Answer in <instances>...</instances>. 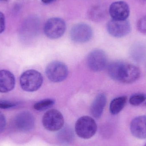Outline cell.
<instances>
[{
    "label": "cell",
    "instance_id": "obj_1",
    "mask_svg": "<svg viewBox=\"0 0 146 146\" xmlns=\"http://www.w3.org/2000/svg\"><path fill=\"white\" fill-rule=\"evenodd\" d=\"M108 73L114 80L129 84L136 81L140 77V70L136 66L120 61L111 62L108 66Z\"/></svg>",
    "mask_w": 146,
    "mask_h": 146
},
{
    "label": "cell",
    "instance_id": "obj_2",
    "mask_svg": "<svg viewBox=\"0 0 146 146\" xmlns=\"http://www.w3.org/2000/svg\"><path fill=\"white\" fill-rule=\"evenodd\" d=\"M19 81L21 87L24 91L34 92L41 87L42 85L43 78L38 71L31 69L21 74Z\"/></svg>",
    "mask_w": 146,
    "mask_h": 146
},
{
    "label": "cell",
    "instance_id": "obj_3",
    "mask_svg": "<svg viewBox=\"0 0 146 146\" xmlns=\"http://www.w3.org/2000/svg\"><path fill=\"white\" fill-rule=\"evenodd\" d=\"M97 125L94 119L88 116L81 117L77 120L75 126L77 135L83 139H89L96 133Z\"/></svg>",
    "mask_w": 146,
    "mask_h": 146
},
{
    "label": "cell",
    "instance_id": "obj_4",
    "mask_svg": "<svg viewBox=\"0 0 146 146\" xmlns=\"http://www.w3.org/2000/svg\"><path fill=\"white\" fill-rule=\"evenodd\" d=\"M45 74L48 79L53 82H60L66 80L68 69L66 64L59 61L52 62L47 66Z\"/></svg>",
    "mask_w": 146,
    "mask_h": 146
},
{
    "label": "cell",
    "instance_id": "obj_5",
    "mask_svg": "<svg viewBox=\"0 0 146 146\" xmlns=\"http://www.w3.org/2000/svg\"><path fill=\"white\" fill-rule=\"evenodd\" d=\"M42 124L47 130L51 132L59 131L63 127L64 119L63 115L57 110H49L42 117Z\"/></svg>",
    "mask_w": 146,
    "mask_h": 146
},
{
    "label": "cell",
    "instance_id": "obj_6",
    "mask_svg": "<svg viewBox=\"0 0 146 146\" xmlns=\"http://www.w3.org/2000/svg\"><path fill=\"white\" fill-rule=\"evenodd\" d=\"M65 21L59 18H52L47 21L44 31L46 36L50 39H55L61 37L66 30Z\"/></svg>",
    "mask_w": 146,
    "mask_h": 146
},
{
    "label": "cell",
    "instance_id": "obj_7",
    "mask_svg": "<svg viewBox=\"0 0 146 146\" xmlns=\"http://www.w3.org/2000/svg\"><path fill=\"white\" fill-rule=\"evenodd\" d=\"M108 58L105 52L101 49L92 50L88 55L87 64L89 69L93 72H98L107 66Z\"/></svg>",
    "mask_w": 146,
    "mask_h": 146
},
{
    "label": "cell",
    "instance_id": "obj_8",
    "mask_svg": "<svg viewBox=\"0 0 146 146\" xmlns=\"http://www.w3.org/2000/svg\"><path fill=\"white\" fill-rule=\"evenodd\" d=\"M93 36V31L88 25L79 23L74 25L70 31L71 39L77 43H84L91 40Z\"/></svg>",
    "mask_w": 146,
    "mask_h": 146
},
{
    "label": "cell",
    "instance_id": "obj_9",
    "mask_svg": "<svg viewBox=\"0 0 146 146\" xmlns=\"http://www.w3.org/2000/svg\"><path fill=\"white\" fill-rule=\"evenodd\" d=\"M107 29L108 33L112 36L121 38L130 33L131 27L127 19L116 20L112 19L107 23Z\"/></svg>",
    "mask_w": 146,
    "mask_h": 146
},
{
    "label": "cell",
    "instance_id": "obj_10",
    "mask_svg": "<svg viewBox=\"0 0 146 146\" xmlns=\"http://www.w3.org/2000/svg\"><path fill=\"white\" fill-rule=\"evenodd\" d=\"M109 13L112 19L125 20L129 16L130 9L127 3L123 1H118L110 5Z\"/></svg>",
    "mask_w": 146,
    "mask_h": 146
},
{
    "label": "cell",
    "instance_id": "obj_11",
    "mask_svg": "<svg viewBox=\"0 0 146 146\" xmlns=\"http://www.w3.org/2000/svg\"><path fill=\"white\" fill-rule=\"evenodd\" d=\"M16 127L20 131L27 132L33 129L35 125L33 115L27 111H22L18 114L14 120Z\"/></svg>",
    "mask_w": 146,
    "mask_h": 146
},
{
    "label": "cell",
    "instance_id": "obj_12",
    "mask_svg": "<svg viewBox=\"0 0 146 146\" xmlns=\"http://www.w3.org/2000/svg\"><path fill=\"white\" fill-rule=\"evenodd\" d=\"M130 129L135 138L146 139V116H139L134 118L130 123Z\"/></svg>",
    "mask_w": 146,
    "mask_h": 146
},
{
    "label": "cell",
    "instance_id": "obj_13",
    "mask_svg": "<svg viewBox=\"0 0 146 146\" xmlns=\"http://www.w3.org/2000/svg\"><path fill=\"white\" fill-rule=\"evenodd\" d=\"M15 85V77L13 73L8 70H0V92H10L14 89Z\"/></svg>",
    "mask_w": 146,
    "mask_h": 146
},
{
    "label": "cell",
    "instance_id": "obj_14",
    "mask_svg": "<svg viewBox=\"0 0 146 146\" xmlns=\"http://www.w3.org/2000/svg\"><path fill=\"white\" fill-rule=\"evenodd\" d=\"M106 101V97L104 94H99L96 96L90 107V113L93 117L99 118L101 116Z\"/></svg>",
    "mask_w": 146,
    "mask_h": 146
},
{
    "label": "cell",
    "instance_id": "obj_15",
    "mask_svg": "<svg viewBox=\"0 0 146 146\" xmlns=\"http://www.w3.org/2000/svg\"><path fill=\"white\" fill-rule=\"evenodd\" d=\"M59 142L64 145H68L72 143L74 139V134L72 128L66 126L60 129L57 135Z\"/></svg>",
    "mask_w": 146,
    "mask_h": 146
},
{
    "label": "cell",
    "instance_id": "obj_16",
    "mask_svg": "<svg viewBox=\"0 0 146 146\" xmlns=\"http://www.w3.org/2000/svg\"><path fill=\"white\" fill-rule=\"evenodd\" d=\"M127 98L126 96H121L114 99L111 102L110 111L112 115H116L120 113L126 105Z\"/></svg>",
    "mask_w": 146,
    "mask_h": 146
},
{
    "label": "cell",
    "instance_id": "obj_17",
    "mask_svg": "<svg viewBox=\"0 0 146 146\" xmlns=\"http://www.w3.org/2000/svg\"><path fill=\"white\" fill-rule=\"evenodd\" d=\"M89 17L91 19L95 21H100L104 19L105 15L104 10L100 6L92 7L89 10Z\"/></svg>",
    "mask_w": 146,
    "mask_h": 146
},
{
    "label": "cell",
    "instance_id": "obj_18",
    "mask_svg": "<svg viewBox=\"0 0 146 146\" xmlns=\"http://www.w3.org/2000/svg\"><path fill=\"white\" fill-rule=\"evenodd\" d=\"M55 104L54 100L45 99L36 103L33 106V108L36 110L42 111L49 109Z\"/></svg>",
    "mask_w": 146,
    "mask_h": 146
},
{
    "label": "cell",
    "instance_id": "obj_19",
    "mask_svg": "<svg viewBox=\"0 0 146 146\" xmlns=\"http://www.w3.org/2000/svg\"><path fill=\"white\" fill-rule=\"evenodd\" d=\"M146 100V95L142 94H134L130 97L129 103L134 106H138L143 103Z\"/></svg>",
    "mask_w": 146,
    "mask_h": 146
},
{
    "label": "cell",
    "instance_id": "obj_20",
    "mask_svg": "<svg viewBox=\"0 0 146 146\" xmlns=\"http://www.w3.org/2000/svg\"><path fill=\"white\" fill-rule=\"evenodd\" d=\"M137 26V29L140 32L146 34V15L139 21Z\"/></svg>",
    "mask_w": 146,
    "mask_h": 146
},
{
    "label": "cell",
    "instance_id": "obj_21",
    "mask_svg": "<svg viewBox=\"0 0 146 146\" xmlns=\"http://www.w3.org/2000/svg\"><path fill=\"white\" fill-rule=\"evenodd\" d=\"M17 104L14 102L6 100H0V109H9L16 106Z\"/></svg>",
    "mask_w": 146,
    "mask_h": 146
},
{
    "label": "cell",
    "instance_id": "obj_22",
    "mask_svg": "<svg viewBox=\"0 0 146 146\" xmlns=\"http://www.w3.org/2000/svg\"><path fill=\"white\" fill-rule=\"evenodd\" d=\"M6 119L4 115L0 111V134L1 133L6 127Z\"/></svg>",
    "mask_w": 146,
    "mask_h": 146
},
{
    "label": "cell",
    "instance_id": "obj_23",
    "mask_svg": "<svg viewBox=\"0 0 146 146\" xmlns=\"http://www.w3.org/2000/svg\"><path fill=\"white\" fill-rule=\"evenodd\" d=\"M5 29V18L4 14L0 12V34L2 33Z\"/></svg>",
    "mask_w": 146,
    "mask_h": 146
},
{
    "label": "cell",
    "instance_id": "obj_24",
    "mask_svg": "<svg viewBox=\"0 0 146 146\" xmlns=\"http://www.w3.org/2000/svg\"><path fill=\"white\" fill-rule=\"evenodd\" d=\"M41 1L43 3L47 4V3H51L55 0H41Z\"/></svg>",
    "mask_w": 146,
    "mask_h": 146
},
{
    "label": "cell",
    "instance_id": "obj_25",
    "mask_svg": "<svg viewBox=\"0 0 146 146\" xmlns=\"http://www.w3.org/2000/svg\"><path fill=\"white\" fill-rule=\"evenodd\" d=\"M1 1H8V0H0Z\"/></svg>",
    "mask_w": 146,
    "mask_h": 146
},
{
    "label": "cell",
    "instance_id": "obj_26",
    "mask_svg": "<svg viewBox=\"0 0 146 146\" xmlns=\"http://www.w3.org/2000/svg\"><path fill=\"white\" fill-rule=\"evenodd\" d=\"M144 146H146V143L145 144V145H144Z\"/></svg>",
    "mask_w": 146,
    "mask_h": 146
}]
</instances>
